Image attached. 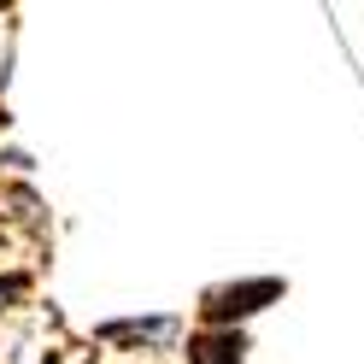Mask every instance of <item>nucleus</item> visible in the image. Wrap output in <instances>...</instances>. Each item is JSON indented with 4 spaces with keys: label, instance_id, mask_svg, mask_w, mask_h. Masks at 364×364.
Instances as JSON below:
<instances>
[{
    "label": "nucleus",
    "instance_id": "obj_1",
    "mask_svg": "<svg viewBox=\"0 0 364 364\" xmlns=\"http://www.w3.org/2000/svg\"><path fill=\"white\" fill-rule=\"evenodd\" d=\"M270 300H282V282L277 277H259V282H241V288H212L200 311H206V323H235V317L259 311Z\"/></svg>",
    "mask_w": 364,
    "mask_h": 364
},
{
    "label": "nucleus",
    "instance_id": "obj_2",
    "mask_svg": "<svg viewBox=\"0 0 364 364\" xmlns=\"http://www.w3.org/2000/svg\"><path fill=\"white\" fill-rule=\"evenodd\" d=\"M241 353H247V341L230 323H212L188 341V364H241Z\"/></svg>",
    "mask_w": 364,
    "mask_h": 364
},
{
    "label": "nucleus",
    "instance_id": "obj_3",
    "mask_svg": "<svg viewBox=\"0 0 364 364\" xmlns=\"http://www.w3.org/2000/svg\"><path fill=\"white\" fill-rule=\"evenodd\" d=\"M30 282L24 277H6V282H0V311H6V300H18V294H24Z\"/></svg>",
    "mask_w": 364,
    "mask_h": 364
},
{
    "label": "nucleus",
    "instance_id": "obj_4",
    "mask_svg": "<svg viewBox=\"0 0 364 364\" xmlns=\"http://www.w3.org/2000/svg\"><path fill=\"white\" fill-rule=\"evenodd\" d=\"M0 6H6V0H0Z\"/></svg>",
    "mask_w": 364,
    "mask_h": 364
}]
</instances>
